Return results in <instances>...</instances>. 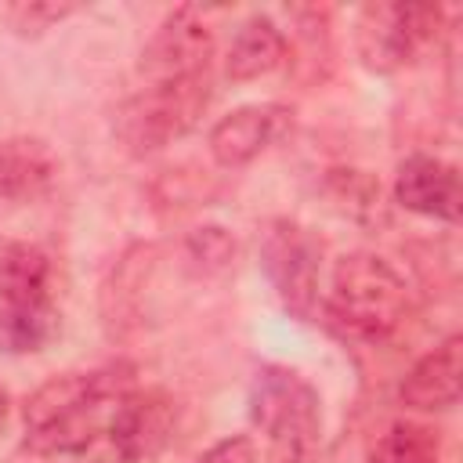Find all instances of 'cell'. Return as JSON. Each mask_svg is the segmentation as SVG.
<instances>
[{
	"mask_svg": "<svg viewBox=\"0 0 463 463\" xmlns=\"http://www.w3.org/2000/svg\"><path fill=\"white\" fill-rule=\"evenodd\" d=\"M134 387V365L127 362L47 380L22 409L25 449L36 456L87 452L98 438H105L116 402Z\"/></svg>",
	"mask_w": 463,
	"mask_h": 463,
	"instance_id": "cell-1",
	"label": "cell"
},
{
	"mask_svg": "<svg viewBox=\"0 0 463 463\" xmlns=\"http://www.w3.org/2000/svg\"><path fill=\"white\" fill-rule=\"evenodd\" d=\"M409 311V293L402 275L376 253H344L329 279L326 315L329 322L362 344L391 340Z\"/></svg>",
	"mask_w": 463,
	"mask_h": 463,
	"instance_id": "cell-2",
	"label": "cell"
},
{
	"mask_svg": "<svg viewBox=\"0 0 463 463\" xmlns=\"http://www.w3.org/2000/svg\"><path fill=\"white\" fill-rule=\"evenodd\" d=\"M58 333L54 264L33 242L0 250V351L33 354Z\"/></svg>",
	"mask_w": 463,
	"mask_h": 463,
	"instance_id": "cell-3",
	"label": "cell"
},
{
	"mask_svg": "<svg viewBox=\"0 0 463 463\" xmlns=\"http://www.w3.org/2000/svg\"><path fill=\"white\" fill-rule=\"evenodd\" d=\"M250 420L268 438V463H315L322 409L318 391L286 365H260L250 383Z\"/></svg>",
	"mask_w": 463,
	"mask_h": 463,
	"instance_id": "cell-4",
	"label": "cell"
},
{
	"mask_svg": "<svg viewBox=\"0 0 463 463\" xmlns=\"http://www.w3.org/2000/svg\"><path fill=\"white\" fill-rule=\"evenodd\" d=\"M213 76L184 83H141L116 112V137L130 156H148L184 137L206 112Z\"/></svg>",
	"mask_w": 463,
	"mask_h": 463,
	"instance_id": "cell-5",
	"label": "cell"
},
{
	"mask_svg": "<svg viewBox=\"0 0 463 463\" xmlns=\"http://www.w3.org/2000/svg\"><path fill=\"white\" fill-rule=\"evenodd\" d=\"M438 25H441V7L376 0L365 4L354 18V51L369 72L387 76L405 69L434 40Z\"/></svg>",
	"mask_w": 463,
	"mask_h": 463,
	"instance_id": "cell-6",
	"label": "cell"
},
{
	"mask_svg": "<svg viewBox=\"0 0 463 463\" xmlns=\"http://www.w3.org/2000/svg\"><path fill=\"white\" fill-rule=\"evenodd\" d=\"M260 271L268 275L275 297L293 318H311L318 307V271H322V246L318 239L289 221L275 217L260 228Z\"/></svg>",
	"mask_w": 463,
	"mask_h": 463,
	"instance_id": "cell-7",
	"label": "cell"
},
{
	"mask_svg": "<svg viewBox=\"0 0 463 463\" xmlns=\"http://www.w3.org/2000/svg\"><path fill=\"white\" fill-rule=\"evenodd\" d=\"M213 33L206 29L195 7H174L137 58L141 83H184L199 76H213Z\"/></svg>",
	"mask_w": 463,
	"mask_h": 463,
	"instance_id": "cell-8",
	"label": "cell"
},
{
	"mask_svg": "<svg viewBox=\"0 0 463 463\" xmlns=\"http://www.w3.org/2000/svg\"><path fill=\"white\" fill-rule=\"evenodd\" d=\"M174 430V405L163 391H127L112 416L105 441L112 445L119 463H148Z\"/></svg>",
	"mask_w": 463,
	"mask_h": 463,
	"instance_id": "cell-9",
	"label": "cell"
},
{
	"mask_svg": "<svg viewBox=\"0 0 463 463\" xmlns=\"http://www.w3.org/2000/svg\"><path fill=\"white\" fill-rule=\"evenodd\" d=\"M289 116L293 112L286 105H271V101L242 105V109L221 116L210 127V137H206L213 163L224 166V170H239V166L253 163L264 148H271L286 134Z\"/></svg>",
	"mask_w": 463,
	"mask_h": 463,
	"instance_id": "cell-10",
	"label": "cell"
},
{
	"mask_svg": "<svg viewBox=\"0 0 463 463\" xmlns=\"http://www.w3.org/2000/svg\"><path fill=\"white\" fill-rule=\"evenodd\" d=\"M394 199L409 213L456 224L463 213V188L452 163L438 156H409L394 174Z\"/></svg>",
	"mask_w": 463,
	"mask_h": 463,
	"instance_id": "cell-11",
	"label": "cell"
},
{
	"mask_svg": "<svg viewBox=\"0 0 463 463\" xmlns=\"http://www.w3.org/2000/svg\"><path fill=\"white\" fill-rule=\"evenodd\" d=\"M459 387H463V340L459 333H452L405 373L398 398L405 409L441 412L459 402Z\"/></svg>",
	"mask_w": 463,
	"mask_h": 463,
	"instance_id": "cell-12",
	"label": "cell"
},
{
	"mask_svg": "<svg viewBox=\"0 0 463 463\" xmlns=\"http://www.w3.org/2000/svg\"><path fill=\"white\" fill-rule=\"evenodd\" d=\"M58 181L54 152L36 137H7L0 141V199L7 203H36Z\"/></svg>",
	"mask_w": 463,
	"mask_h": 463,
	"instance_id": "cell-13",
	"label": "cell"
},
{
	"mask_svg": "<svg viewBox=\"0 0 463 463\" xmlns=\"http://www.w3.org/2000/svg\"><path fill=\"white\" fill-rule=\"evenodd\" d=\"M156 264V246L148 242H137L130 246L109 271L105 286H101V315H105V326L112 333H123L127 326L137 322L141 315V293L148 286V271Z\"/></svg>",
	"mask_w": 463,
	"mask_h": 463,
	"instance_id": "cell-14",
	"label": "cell"
},
{
	"mask_svg": "<svg viewBox=\"0 0 463 463\" xmlns=\"http://www.w3.org/2000/svg\"><path fill=\"white\" fill-rule=\"evenodd\" d=\"M282 61H286V36H282V29L271 18L253 14L232 36V47L224 54V76L232 83H250V80H260V76L275 72Z\"/></svg>",
	"mask_w": 463,
	"mask_h": 463,
	"instance_id": "cell-15",
	"label": "cell"
},
{
	"mask_svg": "<svg viewBox=\"0 0 463 463\" xmlns=\"http://www.w3.org/2000/svg\"><path fill=\"white\" fill-rule=\"evenodd\" d=\"M369 463H441V441L430 427L420 423H391L373 452Z\"/></svg>",
	"mask_w": 463,
	"mask_h": 463,
	"instance_id": "cell-16",
	"label": "cell"
},
{
	"mask_svg": "<svg viewBox=\"0 0 463 463\" xmlns=\"http://www.w3.org/2000/svg\"><path fill=\"white\" fill-rule=\"evenodd\" d=\"M184 260L195 275L210 279V275H224L232 264H235V239L217 228V224H206V228H195L188 239H184Z\"/></svg>",
	"mask_w": 463,
	"mask_h": 463,
	"instance_id": "cell-17",
	"label": "cell"
},
{
	"mask_svg": "<svg viewBox=\"0 0 463 463\" xmlns=\"http://www.w3.org/2000/svg\"><path fill=\"white\" fill-rule=\"evenodd\" d=\"M80 7L76 4H54V0H29V4H11L4 14L11 22V29L18 36H40L43 29L58 25L61 18L76 14Z\"/></svg>",
	"mask_w": 463,
	"mask_h": 463,
	"instance_id": "cell-18",
	"label": "cell"
},
{
	"mask_svg": "<svg viewBox=\"0 0 463 463\" xmlns=\"http://www.w3.org/2000/svg\"><path fill=\"white\" fill-rule=\"evenodd\" d=\"M195 463H257V445L246 434H232V438L213 441Z\"/></svg>",
	"mask_w": 463,
	"mask_h": 463,
	"instance_id": "cell-19",
	"label": "cell"
},
{
	"mask_svg": "<svg viewBox=\"0 0 463 463\" xmlns=\"http://www.w3.org/2000/svg\"><path fill=\"white\" fill-rule=\"evenodd\" d=\"M4 420H7V391L0 387V427H4Z\"/></svg>",
	"mask_w": 463,
	"mask_h": 463,
	"instance_id": "cell-20",
	"label": "cell"
}]
</instances>
